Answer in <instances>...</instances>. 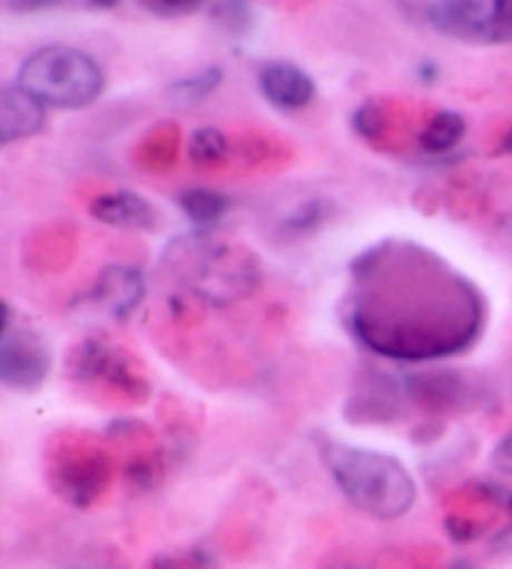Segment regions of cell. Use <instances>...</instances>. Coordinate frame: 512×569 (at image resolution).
<instances>
[{
    "label": "cell",
    "instance_id": "cell-1",
    "mask_svg": "<svg viewBox=\"0 0 512 569\" xmlns=\"http://www.w3.org/2000/svg\"><path fill=\"white\" fill-rule=\"evenodd\" d=\"M485 315L475 282L417 242L383 240L353 262L345 325L381 358H455L480 340Z\"/></svg>",
    "mask_w": 512,
    "mask_h": 569
},
{
    "label": "cell",
    "instance_id": "cell-2",
    "mask_svg": "<svg viewBox=\"0 0 512 569\" xmlns=\"http://www.w3.org/2000/svg\"><path fill=\"white\" fill-rule=\"evenodd\" d=\"M317 455L341 495L355 510L375 520H401L417 500L407 467L385 452L353 447L333 437H317Z\"/></svg>",
    "mask_w": 512,
    "mask_h": 569
},
{
    "label": "cell",
    "instance_id": "cell-3",
    "mask_svg": "<svg viewBox=\"0 0 512 569\" xmlns=\"http://www.w3.org/2000/svg\"><path fill=\"white\" fill-rule=\"evenodd\" d=\"M163 268L193 298L213 308L250 298L260 284L258 258L245 246L215 238L208 230L170 242Z\"/></svg>",
    "mask_w": 512,
    "mask_h": 569
},
{
    "label": "cell",
    "instance_id": "cell-4",
    "mask_svg": "<svg viewBox=\"0 0 512 569\" xmlns=\"http://www.w3.org/2000/svg\"><path fill=\"white\" fill-rule=\"evenodd\" d=\"M18 86L46 108L83 110L102 96L106 73L86 50L46 46L23 60L18 70Z\"/></svg>",
    "mask_w": 512,
    "mask_h": 569
},
{
    "label": "cell",
    "instance_id": "cell-5",
    "mask_svg": "<svg viewBox=\"0 0 512 569\" xmlns=\"http://www.w3.org/2000/svg\"><path fill=\"white\" fill-rule=\"evenodd\" d=\"M116 472L118 465L108 442L90 432H60L48 447V482L78 510L98 505L110 492Z\"/></svg>",
    "mask_w": 512,
    "mask_h": 569
},
{
    "label": "cell",
    "instance_id": "cell-6",
    "mask_svg": "<svg viewBox=\"0 0 512 569\" xmlns=\"http://www.w3.org/2000/svg\"><path fill=\"white\" fill-rule=\"evenodd\" d=\"M70 380L108 408H136L150 398V382L132 355L108 340L90 338L68 358Z\"/></svg>",
    "mask_w": 512,
    "mask_h": 569
},
{
    "label": "cell",
    "instance_id": "cell-7",
    "mask_svg": "<svg viewBox=\"0 0 512 569\" xmlns=\"http://www.w3.org/2000/svg\"><path fill=\"white\" fill-rule=\"evenodd\" d=\"M430 23L440 33L480 46L512 43V0H437Z\"/></svg>",
    "mask_w": 512,
    "mask_h": 569
},
{
    "label": "cell",
    "instance_id": "cell-8",
    "mask_svg": "<svg viewBox=\"0 0 512 569\" xmlns=\"http://www.w3.org/2000/svg\"><path fill=\"white\" fill-rule=\"evenodd\" d=\"M108 447L116 465L122 467L126 480L136 487H150L160 475L158 437L146 422L118 420L110 425Z\"/></svg>",
    "mask_w": 512,
    "mask_h": 569
},
{
    "label": "cell",
    "instance_id": "cell-9",
    "mask_svg": "<svg viewBox=\"0 0 512 569\" xmlns=\"http://www.w3.org/2000/svg\"><path fill=\"white\" fill-rule=\"evenodd\" d=\"M407 402L420 412L445 418L470 405V385L463 375L447 368L417 370L403 380Z\"/></svg>",
    "mask_w": 512,
    "mask_h": 569
},
{
    "label": "cell",
    "instance_id": "cell-10",
    "mask_svg": "<svg viewBox=\"0 0 512 569\" xmlns=\"http://www.w3.org/2000/svg\"><path fill=\"white\" fill-rule=\"evenodd\" d=\"M50 372V352L36 335H13L0 342V385L16 392H33Z\"/></svg>",
    "mask_w": 512,
    "mask_h": 569
},
{
    "label": "cell",
    "instance_id": "cell-11",
    "mask_svg": "<svg viewBox=\"0 0 512 569\" xmlns=\"http://www.w3.org/2000/svg\"><path fill=\"white\" fill-rule=\"evenodd\" d=\"M500 505V492L490 485H465L445 502V530L455 542L477 540L493 525L490 512Z\"/></svg>",
    "mask_w": 512,
    "mask_h": 569
},
{
    "label": "cell",
    "instance_id": "cell-12",
    "mask_svg": "<svg viewBox=\"0 0 512 569\" xmlns=\"http://www.w3.org/2000/svg\"><path fill=\"white\" fill-rule=\"evenodd\" d=\"M258 88L263 98L273 108L295 110L307 108L315 100V80L305 68L291 63V60H268L258 70Z\"/></svg>",
    "mask_w": 512,
    "mask_h": 569
},
{
    "label": "cell",
    "instance_id": "cell-13",
    "mask_svg": "<svg viewBox=\"0 0 512 569\" xmlns=\"http://www.w3.org/2000/svg\"><path fill=\"white\" fill-rule=\"evenodd\" d=\"M407 405L403 385L385 375H373L355 390L345 415L355 425H387L403 420Z\"/></svg>",
    "mask_w": 512,
    "mask_h": 569
},
{
    "label": "cell",
    "instance_id": "cell-14",
    "mask_svg": "<svg viewBox=\"0 0 512 569\" xmlns=\"http://www.w3.org/2000/svg\"><path fill=\"white\" fill-rule=\"evenodd\" d=\"M46 110L20 86L0 88V148L38 136L46 128Z\"/></svg>",
    "mask_w": 512,
    "mask_h": 569
},
{
    "label": "cell",
    "instance_id": "cell-15",
    "mask_svg": "<svg viewBox=\"0 0 512 569\" xmlns=\"http://www.w3.org/2000/svg\"><path fill=\"white\" fill-rule=\"evenodd\" d=\"M90 216L102 222V226L130 232H150L158 228L156 208L132 190L100 192V196L90 202Z\"/></svg>",
    "mask_w": 512,
    "mask_h": 569
},
{
    "label": "cell",
    "instance_id": "cell-16",
    "mask_svg": "<svg viewBox=\"0 0 512 569\" xmlns=\"http://www.w3.org/2000/svg\"><path fill=\"white\" fill-rule=\"evenodd\" d=\"M146 298V278L132 266H110L98 276L93 300L110 318L126 320Z\"/></svg>",
    "mask_w": 512,
    "mask_h": 569
},
{
    "label": "cell",
    "instance_id": "cell-17",
    "mask_svg": "<svg viewBox=\"0 0 512 569\" xmlns=\"http://www.w3.org/2000/svg\"><path fill=\"white\" fill-rule=\"evenodd\" d=\"M465 133L467 123L463 116L455 113V110H437L417 133V146L423 148L427 156H445V152L460 146V140L465 138Z\"/></svg>",
    "mask_w": 512,
    "mask_h": 569
},
{
    "label": "cell",
    "instance_id": "cell-18",
    "mask_svg": "<svg viewBox=\"0 0 512 569\" xmlns=\"http://www.w3.org/2000/svg\"><path fill=\"white\" fill-rule=\"evenodd\" d=\"M178 206L198 230H210L228 216L230 200L210 188H186L178 196Z\"/></svg>",
    "mask_w": 512,
    "mask_h": 569
},
{
    "label": "cell",
    "instance_id": "cell-19",
    "mask_svg": "<svg viewBox=\"0 0 512 569\" xmlns=\"http://www.w3.org/2000/svg\"><path fill=\"white\" fill-rule=\"evenodd\" d=\"M188 156L193 160V166H198L203 170L220 168L230 158V140L218 128H200L190 136Z\"/></svg>",
    "mask_w": 512,
    "mask_h": 569
},
{
    "label": "cell",
    "instance_id": "cell-20",
    "mask_svg": "<svg viewBox=\"0 0 512 569\" xmlns=\"http://www.w3.org/2000/svg\"><path fill=\"white\" fill-rule=\"evenodd\" d=\"M220 83H223V68L218 66L203 68L196 76H186L176 80V83L170 86V98L180 106H196L200 100L213 96L215 90L220 88Z\"/></svg>",
    "mask_w": 512,
    "mask_h": 569
},
{
    "label": "cell",
    "instance_id": "cell-21",
    "mask_svg": "<svg viewBox=\"0 0 512 569\" xmlns=\"http://www.w3.org/2000/svg\"><path fill=\"white\" fill-rule=\"evenodd\" d=\"M213 20L223 33L240 38L253 28V10L248 0H213Z\"/></svg>",
    "mask_w": 512,
    "mask_h": 569
},
{
    "label": "cell",
    "instance_id": "cell-22",
    "mask_svg": "<svg viewBox=\"0 0 512 569\" xmlns=\"http://www.w3.org/2000/svg\"><path fill=\"white\" fill-rule=\"evenodd\" d=\"M323 216H325V212L321 208V202H311V206L301 208L293 218H288L285 228H288L291 236H303V232H311L315 228H321Z\"/></svg>",
    "mask_w": 512,
    "mask_h": 569
},
{
    "label": "cell",
    "instance_id": "cell-23",
    "mask_svg": "<svg viewBox=\"0 0 512 569\" xmlns=\"http://www.w3.org/2000/svg\"><path fill=\"white\" fill-rule=\"evenodd\" d=\"M383 128H385V116L383 110L367 103L355 113V130L361 133L363 138H375V136H383Z\"/></svg>",
    "mask_w": 512,
    "mask_h": 569
},
{
    "label": "cell",
    "instance_id": "cell-24",
    "mask_svg": "<svg viewBox=\"0 0 512 569\" xmlns=\"http://www.w3.org/2000/svg\"><path fill=\"white\" fill-rule=\"evenodd\" d=\"M150 569H208V560L203 552H183V555H158L150 562Z\"/></svg>",
    "mask_w": 512,
    "mask_h": 569
},
{
    "label": "cell",
    "instance_id": "cell-25",
    "mask_svg": "<svg viewBox=\"0 0 512 569\" xmlns=\"http://www.w3.org/2000/svg\"><path fill=\"white\" fill-rule=\"evenodd\" d=\"M158 16H188L198 10L205 0H142Z\"/></svg>",
    "mask_w": 512,
    "mask_h": 569
},
{
    "label": "cell",
    "instance_id": "cell-26",
    "mask_svg": "<svg viewBox=\"0 0 512 569\" xmlns=\"http://www.w3.org/2000/svg\"><path fill=\"white\" fill-rule=\"evenodd\" d=\"M490 462H493V467H495L498 472L512 477V430L503 437V440L495 445Z\"/></svg>",
    "mask_w": 512,
    "mask_h": 569
},
{
    "label": "cell",
    "instance_id": "cell-27",
    "mask_svg": "<svg viewBox=\"0 0 512 569\" xmlns=\"http://www.w3.org/2000/svg\"><path fill=\"white\" fill-rule=\"evenodd\" d=\"M56 3L58 0H10V6H13L18 13H38V10H46Z\"/></svg>",
    "mask_w": 512,
    "mask_h": 569
},
{
    "label": "cell",
    "instance_id": "cell-28",
    "mask_svg": "<svg viewBox=\"0 0 512 569\" xmlns=\"http://www.w3.org/2000/svg\"><path fill=\"white\" fill-rule=\"evenodd\" d=\"M8 330H10V308L8 302L0 298V342L8 338Z\"/></svg>",
    "mask_w": 512,
    "mask_h": 569
},
{
    "label": "cell",
    "instance_id": "cell-29",
    "mask_svg": "<svg viewBox=\"0 0 512 569\" xmlns=\"http://www.w3.org/2000/svg\"><path fill=\"white\" fill-rule=\"evenodd\" d=\"M495 150L500 152V156H512V126L505 130L503 136H500V142Z\"/></svg>",
    "mask_w": 512,
    "mask_h": 569
},
{
    "label": "cell",
    "instance_id": "cell-30",
    "mask_svg": "<svg viewBox=\"0 0 512 569\" xmlns=\"http://www.w3.org/2000/svg\"><path fill=\"white\" fill-rule=\"evenodd\" d=\"M78 569H118V565L112 560H90L88 565H78Z\"/></svg>",
    "mask_w": 512,
    "mask_h": 569
},
{
    "label": "cell",
    "instance_id": "cell-31",
    "mask_svg": "<svg viewBox=\"0 0 512 569\" xmlns=\"http://www.w3.org/2000/svg\"><path fill=\"white\" fill-rule=\"evenodd\" d=\"M495 550H512V527L500 535V540H495Z\"/></svg>",
    "mask_w": 512,
    "mask_h": 569
},
{
    "label": "cell",
    "instance_id": "cell-32",
    "mask_svg": "<svg viewBox=\"0 0 512 569\" xmlns=\"http://www.w3.org/2000/svg\"><path fill=\"white\" fill-rule=\"evenodd\" d=\"M88 3H90V6H93V8H102V10H110V8H116V6L120 3V0H88Z\"/></svg>",
    "mask_w": 512,
    "mask_h": 569
},
{
    "label": "cell",
    "instance_id": "cell-33",
    "mask_svg": "<svg viewBox=\"0 0 512 569\" xmlns=\"http://www.w3.org/2000/svg\"><path fill=\"white\" fill-rule=\"evenodd\" d=\"M503 507H505V512L512 517V492L503 497Z\"/></svg>",
    "mask_w": 512,
    "mask_h": 569
}]
</instances>
